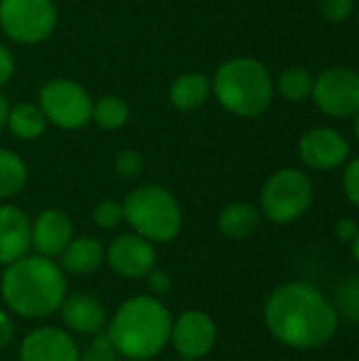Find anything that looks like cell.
I'll return each mask as SVG.
<instances>
[{"instance_id": "cell-24", "label": "cell", "mask_w": 359, "mask_h": 361, "mask_svg": "<svg viewBox=\"0 0 359 361\" xmlns=\"http://www.w3.org/2000/svg\"><path fill=\"white\" fill-rule=\"evenodd\" d=\"M91 218H93V224H95L97 228L114 231V228H118V226L125 222L123 203H118V201H114V199H104V201H99V203L93 207Z\"/></svg>"}, {"instance_id": "cell-15", "label": "cell", "mask_w": 359, "mask_h": 361, "mask_svg": "<svg viewBox=\"0 0 359 361\" xmlns=\"http://www.w3.org/2000/svg\"><path fill=\"white\" fill-rule=\"evenodd\" d=\"M32 247V220L17 205H0V267L28 256Z\"/></svg>"}, {"instance_id": "cell-14", "label": "cell", "mask_w": 359, "mask_h": 361, "mask_svg": "<svg viewBox=\"0 0 359 361\" xmlns=\"http://www.w3.org/2000/svg\"><path fill=\"white\" fill-rule=\"evenodd\" d=\"M72 239V220L61 209H42L32 220V247L44 258L61 256Z\"/></svg>"}, {"instance_id": "cell-10", "label": "cell", "mask_w": 359, "mask_h": 361, "mask_svg": "<svg viewBox=\"0 0 359 361\" xmlns=\"http://www.w3.org/2000/svg\"><path fill=\"white\" fill-rule=\"evenodd\" d=\"M218 341V326L209 313L201 309L182 311L171 324V338L176 353L186 360H203L209 355Z\"/></svg>"}, {"instance_id": "cell-18", "label": "cell", "mask_w": 359, "mask_h": 361, "mask_svg": "<svg viewBox=\"0 0 359 361\" xmlns=\"http://www.w3.org/2000/svg\"><path fill=\"white\" fill-rule=\"evenodd\" d=\"M212 97V78L199 72L178 76L169 87V102L180 112H193L207 104Z\"/></svg>"}, {"instance_id": "cell-7", "label": "cell", "mask_w": 359, "mask_h": 361, "mask_svg": "<svg viewBox=\"0 0 359 361\" xmlns=\"http://www.w3.org/2000/svg\"><path fill=\"white\" fill-rule=\"evenodd\" d=\"M38 106L51 125L74 131L91 123L93 97L80 82L59 76L42 85L38 93Z\"/></svg>"}, {"instance_id": "cell-37", "label": "cell", "mask_w": 359, "mask_h": 361, "mask_svg": "<svg viewBox=\"0 0 359 361\" xmlns=\"http://www.w3.org/2000/svg\"><path fill=\"white\" fill-rule=\"evenodd\" d=\"M180 361H197V360H186V357H182V360Z\"/></svg>"}, {"instance_id": "cell-12", "label": "cell", "mask_w": 359, "mask_h": 361, "mask_svg": "<svg viewBox=\"0 0 359 361\" xmlns=\"http://www.w3.org/2000/svg\"><path fill=\"white\" fill-rule=\"evenodd\" d=\"M349 152V142L332 127L309 129L298 142L300 161L315 171H330L345 165Z\"/></svg>"}, {"instance_id": "cell-34", "label": "cell", "mask_w": 359, "mask_h": 361, "mask_svg": "<svg viewBox=\"0 0 359 361\" xmlns=\"http://www.w3.org/2000/svg\"><path fill=\"white\" fill-rule=\"evenodd\" d=\"M8 102H6V97L0 93V131L6 127V116H8Z\"/></svg>"}, {"instance_id": "cell-19", "label": "cell", "mask_w": 359, "mask_h": 361, "mask_svg": "<svg viewBox=\"0 0 359 361\" xmlns=\"http://www.w3.org/2000/svg\"><path fill=\"white\" fill-rule=\"evenodd\" d=\"M260 209L245 201L229 203L218 214V228L229 239H245L260 226Z\"/></svg>"}, {"instance_id": "cell-6", "label": "cell", "mask_w": 359, "mask_h": 361, "mask_svg": "<svg viewBox=\"0 0 359 361\" xmlns=\"http://www.w3.org/2000/svg\"><path fill=\"white\" fill-rule=\"evenodd\" d=\"M260 214L275 224H290L307 214L313 203L309 176L294 167L275 171L260 188Z\"/></svg>"}, {"instance_id": "cell-20", "label": "cell", "mask_w": 359, "mask_h": 361, "mask_svg": "<svg viewBox=\"0 0 359 361\" xmlns=\"http://www.w3.org/2000/svg\"><path fill=\"white\" fill-rule=\"evenodd\" d=\"M47 125H49V121H47L42 108L34 102H19L8 108L6 127L21 142L38 140L47 131Z\"/></svg>"}, {"instance_id": "cell-30", "label": "cell", "mask_w": 359, "mask_h": 361, "mask_svg": "<svg viewBox=\"0 0 359 361\" xmlns=\"http://www.w3.org/2000/svg\"><path fill=\"white\" fill-rule=\"evenodd\" d=\"M146 286H148V292H150V296H157V298H163V296H167L169 292H171V288H174V281H171V277L165 273V271H161V269H152L146 277Z\"/></svg>"}, {"instance_id": "cell-39", "label": "cell", "mask_w": 359, "mask_h": 361, "mask_svg": "<svg viewBox=\"0 0 359 361\" xmlns=\"http://www.w3.org/2000/svg\"><path fill=\"white\" fill-rule=\"evenodd\" d=\"M127 361H131V360H127Z\"/></svg>"}, {"instance_id": "cell-36", "label": "cell", "mask_w": 359, "mask_h": 361, "mask_svg": "<svg viewBox=\"0 0 359 361\" xmlns=\"http://www.w3.org/2000/svg\"><path fill=\"white\" fill-rule=\"evenodd\" d=\"M355 118V123H353V129H355V135H358V142H359V112L353 116Z\"/></svg>"}, {"instance_id": "cell-2", "label": "cell", "mask_w": 359, "mask_h": 361, "mask_svg": "<svg viewBox=\"0 0 359 361\" xmlns=\"http://www.w3.org/2000/svg\"><path fill=\"white\" fill-rule=\"evenodd\" d=\"M0 294L6 309L17 317L47 319L59 311L68 296L66 273L53 258L40 254L23 256L6 267Z\"/></svg>"}, {"instance_id": "cell-11", "label": "cell", "mask_w": 359, "mask_h": 361, "mask_svg": "<svg viewBox=\"0 0 359 361\" xmlns=\"http://www.w3.org/2000/svg\"><path fill=\"white\" fill-rule=\"evenodd\" d=\"M106 264L125 279H144L157 267L154 243L138 233H123L106 247Z\"/></svg>"}, {"instance_id": "cell-25", "label": "cell", "mask_w": 359, "mask_h": 361, "mask_svg": "<svg viewBox=\"0 0 359 361\" xmlns=\"http://www.w3.org/2000/svg\"><path fill=\"white\" fill-rule=\"evenodd\" d=\"M336 313L345 315L353 322H359V277L343 281L336 292Z\"/></svg>"}, {"instance_id": "cell-33", "label": "cell", "mask_w": 359, "mask_h": 361, "mask_svg": "<svg viewBox=\"0 0 359 361\" xmlns=\"http://www.w3.org/2000/svg\"><path fill=\"white\" fill-rule=\"evenodd\" d=\"M13 336H15L13 319H11V315L4 309H0V349L8 347L11 341H13Z\"/></svg>"}, {"instance_id": "cell-23", "label": "cell", "mask_w": 359, "mask_h": 361, "mask_svg": "<svg viewBox=\"0 0 359 361\" xmlns=\"http://www.w3.org/2000/svg\"><path fill=\"white\" fill-rule=\"evenodd\" d=\"M313 80L315 78H313V74L307 68H303V66H290V68H286L277 76L275 89L279 91V95L284 99L296 104V102H303V99H307L311 95Z\"/></svg>"}, {"instance_id": "cell-38", "label": "cell", "mask_w": 359, "mask_h": 361, "mask_svg": "<svg viewBox=\"0 0 359 361\" xmlns=\"http://www.w3.org/2000/svg\"><path fill=\"white\" fill-rule=\"evenodd\" d=\"M358 23H359V11H358Z\"/></svg>"}, {"instance_id": "cell-9", "label": "cell", "mask_w": 359, "mask_h": 361, "mask_svg": "<svg viewBox=\"0 0 359 361\" xmlns=\"http://www.w3.org/2000/svg\"><path fill=\"white\" fill-rule=\"evenodd\" d=\"M311 97L315 106L332 118H351L359 112V72L334 66L313 80Z\"/></svg>"}, {"instance_id": "cell-5", "label": "cell", "mask_w": 359, "mask_h": 361, "mask_svg": "<svg viewBox=\"0 0 359 361\" xmlns=\"http://www.w3.org/2000/svg\"><path fill=\"white\" fill-rule=\"evenodd\" d=\"M125 222L150 243L174 241L184 224L178 199L159 184H144L123 199Z\"/></svg>"}, {"instance_id": "cell-27", "label": "cell", "mask_w": 359, "mask_h": 361, "mask_svg": "<svg viewBox=\"0 0 359 361\" xmlns=\"http://www.w3.org/2000/svg\"><path fill=\"white\" fill-rule=\"evenodd\" d=\"M114 169L121 178L133 180L144 171V157L133 148H125L114 157Z\"/></svg>"}, {"instance_id": "cell-1", "label": "cell", "mask_w": 359, "mask_h": 361, "mask_svg": "<svg viewBox=\"0 0 359 361\" xmlns=\"http://www.w3.org/2000/svg\"><path fill=\"white\" fill-rule=\"evenodd\" d=\"M264 324L281 345L298 351H313L334 338L339 313L315 286L290 281L267 298Z\"/></svg>"}, {"instance_id": "cell-22", "label": "cell", "mask_w": 359, "mask_h": 361, "mask_svg": "<svg viewBox=\"0 0 359 361\" xmlns=\"http://www.w3.org/2000/svg\"><path fill=\"white\" fill-rule=\"evenodd\" d=\"M131 116L129 104L118 95H102L99 99H93L91 121L106 131H114L127 125Z\"/></svg>"}, {"instance_id": "cell-26", "label": "cell", "mask_w": 359, "mask_h": 361, "mask_svg": "<svg viewBox=\"0 0 359 361\" xmlns=\"http://www.w3.org/2000/svg\"><path fill=\"white\" fill-rule=\"evenodd\" d=\"M116 349L108 336L106 330L93 334V341L91 345L87 347L85 353H80V361H116Z\"/></svg>"}, {"instance_id": "cell-32", "label": "cell", "mask_w": 359, "mask_h": 361, "mask_svg": "<svg viewBox=\"0 0 359 361\" xmlns=\"http://www.w3.org/2000/svg\"><path fill=\"white\" fill-rule=\"evenodd\" d=\"M359 226L353 218H341L334 224V235L343 241V243H353V239L358 237Z\"/></svg>"}, {"instance_id": "cell-28", "label": "cell", "mask_w": 359, "mask_h": 361, "mask_svg": "<svg viewBox=\"0 0 359 361\" xmlns=\"http://www.w3.org/2000/svg\"><path fill=\"white\" fill-rule=\"evenodd\" d=\"M317 4H320L322 15L328 21L339 23V21H345L351 15V11L355 6V0H320Z\"/></svg>"}, {"instance_id": "cell-16", "label": "cell", "mask_w": 359, "mask_h": 361, "mask_svg": "<svg viewBox=\"0 0 359 361\" xmlns=\"http://www.w3.org/2000/svg\"><path fill=\"white\" fill-rule=\"evenodd\" d=\"M59 315L63 326L70 332L93 336L108 326V311L106 307L87 292L68 294L59 307Z\"/></svg>"}, {"instance_id": "cell-17", "label": "cell", "mask_w": 359, "mask_h": 361, "mask_svg": "<svg viewBox=\"0 0 359 361\" xmlns=\"http://www.w3.org/2000/svg\"><path fill=\"white\" fill-rule=\"evenodd\" d=\"M59 258H61L59 267L66 275L80 277V275L95 273L104 264L106 250L99 239L85 235V237H74Z\"/></svg>"}, {"instance_id": "cell-4", "label": "cell", "mask_w": 359, "mask_h": 361, "mask_svg": "<svg viewBox=\"0 0 359 361\" xmlns=\"http://www.w3.org/2000/svg\"><path fill=\"white\" fill-rule=\"evenodd\" d=\"M275 82L269 68L254 57H233L218 66L212 78V95L235 116L256 118L273 102Z\"/></svg>"}, {"instance_id": "cell-31", "label": "cell", "mask_w": 359, "mask_h": 361, "mask_svg": "<svg viewBox=\"0 0 359 361\" xmlns=\"http://www.w3.org/2000/svg\"><path fill=\"white\" fill-rule=\"evenodd\" d=\"M15 74V55L13 51L0 42V87H4Z\"/></svg>"}, {"instance_id": "cell-29", "label": "cell", "mask_w": 359, "mask_h": 361, "mask_svg": "<svg viewBox=\"0 0 359 361\" xmlns=\"http://www.w3.org/2000/svg\"><path fill=\"white\" fill-rule=\"evenodd\" d=\"M343 190H345V197L349 199V203H353L359 209V157L349 161V165L345 167Z\"/></svg>"}, {"instance_id": "cell-8", "label": "cell", "mask_w": 359, "mask_h": 361, "mask_svg": "<svg viewBox=\"0 0 359 361\" xmlns=\"http://www.w3.org/2000/svg\"><path fill=\"white\" fill-rule=\"evenodd\" d=\"M0 27L19 44H40L57 27L53 0H0Z\"/></svg>"}, {"instance_id": "cell-13", "label": "cell", "mask_w": 359, "mask_h": 361, "mask_svg": "<svg viewBox=\"0 0 359 361\" xmlns=\"http://www.w3.org/2000/svg\"><path fill=\"white\" fill-rule=\"evenodd\" d=\"M19 361H80V349L68 330L40 326L23 336Z\"/></svg>"}, {"instance_id": "cell-3", "label": "cell", "mask_w": 359, "mask_h": 361, "mask_svg": "<svg viewBox=\"0 0 359 361\" xmlns=\"http://www.w3.org/2000/svg\"><path fill=\"white\" fill-rule=\"evenodd\" d=\"M171 324V313L161 298L138 294L121 302L108 319L106 332L118 355L131 361H148L169 345Z\"/></svg>"}, {"instance_id": "cell-35", "label": "cell", "mask_w": 359, "mask_h": 361, "mask_svg": "<svg viewBox=\"0 0 359 361\" xmlns=\"http://www.w3.org/2000/svg\"><path fill=\"white\" fill-rule=\"evenodd\" d=\"M351 252H353V258H355V262L359 264V233H358V237L353 239V243H351Z\"/></svg>"}, {"instance_id": "cell-21", "label": "cell", "mask_w": 359, "mask_h": 361, "mask_svg": "<svg viewBox=\"0 0 359 361\" xmlns=\"http://www.w3.org/2000/svg\"><path fill=\"white\" fill-rule=\"evenodd\" d=\"M28 184V165L13 150L0 148V199L19 195Z\"/></svg>"}]
</instances>
